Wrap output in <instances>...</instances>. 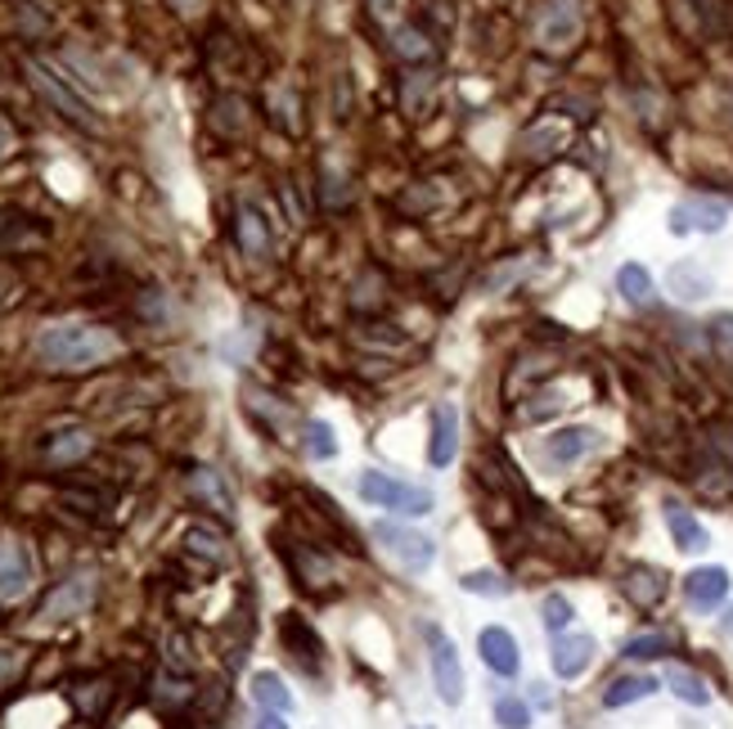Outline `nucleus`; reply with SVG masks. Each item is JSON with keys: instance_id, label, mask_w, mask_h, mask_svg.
<instances>
[{"instance_id": "obj_29", "label": "nucleus", "mask_w": 733, "mask_h": 729, "mask_svg": "<svg viewBox=\"0 0 733 729\" xmlns=\"http://www.w3.org/2000/svg\"><path fill=\"white\" fill-rule=\"evenodd\" d=\"M392 50H396L400 59H428V55H432V41H428V32H419V27H396Z\"/></svg>"}, {"instance_id": "obj_1", "label": "nucleus", "mask_w": 733, "mask_h": 729, "mask_svg": "<svg viewBox=\"0 0 733 729\" xmlns=\"http://www.w3.org/2000/svg\"><path fill=\"white\" fill-rule=\"evenodd\" d=\"M122 351V343L86 320H63V324H46L41 338H36V356H41L46 370L55 374H86L95 364L113 360Z\"/></svg>"}, {"instance_id": "obj_35", "label": "nucleus", "mask_w": 733, "mask_h": 729, "mask_svg": "<svg viewBox=\"0 0 733 729\" xmlns=\"http://www.w3.org/2000/svg\"><path fill=\"white\" fill-rule=\"evenodd\" d=\"M563 406H567L563 392H540V396H536V406L522 410V419H544V415H554V410H563Z\"/></svg>"}, {"instance_id": "obj_6", "label": "nucleus", "mask_w": 733, "mask_h": 729, "mask_svg": "<svg viewBox=\"0 0 733 729\" xmlns=\"http://www.w3.org/2000/svg\"><path fill=\"white\" fill-rule=\"evenodd\" d=\"M428 648H432V680H436V694H442L446 707L464 703V667H459V648L442 635V631H428Z\"/></svg>"}, {"instance_id": "obj_8", "label": "nucleus", "mask_w": 733, "mask_h": 729, "mask_svg": "<svg viewBox=\"0 0 733 729\" xmlns=\"http://www.w3.org/2000/svg\"><path fill=\"white\" fill-rule=\"evenodd\" d=\"M32 590V559L19 540H0V603H19Z\"/></svg>"}, {"instance_id": "obj_34", "label": "nucleus", "mask_w": 733, "mask_h": 729, "mask_svg": "<svg viewBox=\"0 0 733 729\" xmlns=\"http://www.w3.org/2000/svg\"><path fill=\"white\" fill-rule=\"evenodd\" d=\"M540 617H544V626H549V631L563 635V631L572 626V603H567L563 595H549L544 608H540Z\"/></svg>"}, {"instance_id": "obj_2", "label": "nucleus", "mask_w": 733, "mask_h": 729, "mask_svg": "<svg viewBox=\"0 0 733 729\" xmlns=\"http://www.w3.org/2000/svg\"><path fill=\"white\" fill-rule=\"evenodd\" d=\"M360 495L378 504V509H392V514H406V518H423L432 514V491L423 487H410L400 478H387V473H360Z\"/></svg>"}, {"instance_id": "obj_12", "label": "nucleus", "mask_w": 733, "mask_h": 729, "mask_svg": "<svg viewBox=\"0 0 733 729\" xmlns=\"http://www.w3.org/2000/svg\"><path fill=\"white\" fill-rule=\"evenodd\" d=\"M284 559L292 563V572H298V586H307V590H328V586H334V567L315 554V545L288 540L284 545Z\"/></svg>"}, {"instance_id": "obj_10", "label": "nucleus", "mask_w": 733, "mask_h": 729, "mask_svg": "<svg viewBox=\"0 0 733 729\" xmlns=\"http://www.w3.org/2000/svg\"><path fill=\"white\" fill-rule=\"evenodd\" d=\"M455 451H459V410L450 406V401H442V406L432 410V442H428L432 468L455 464Z\"/></svg>"}, {"instance_id": "obj_19", "label": "nucleus", "mask_w": 733, "mask_h": 729, "mask_svg": "<svg viewBox=\"0 0 733 729\" xmlns=\"http://www.w3.org/2000/svg\"><path fill=\"white\" fill-rule=\"evenodd\" d=\"M621 590H626L630 595V603L635 608H657V603H662V595H666V576L662 572H657V567H630L626 572V581H621Z\"/></svg>"}, {"instance_id": "obj_3", "label": "nucleus", "mask_w": 733, "mask_h": 729, "mask_svg": "<svg viewBox=\"0 0 733 729\" xmlns=\"http://www.w3.org/2000/svg\"><path fill=\"white\" fill-rule=\"evenodd\" d=\"M585 32V14H580V0H549L536 19V46L549 55H567Z\"/></svg>"}, {"instance_id": "obj_17", "label": "nucleus", "mask_w": 733, "mask_h": 729, "mask_svg": "<svg viewBox=\"0 0 733 729\" xmlns=\"http://www.w3.org/2000/svg\"><path fill=\"white\" fill-rule=\"evenodd\" d=\"M235 235H239L243 258L266 262V252H271V230H266V216H262V212H256V207H239V216H235Z\"/></svg>"}, {"instance_id": "obj_38", "label": "nucleus", "mask_w": 733, "mask_h": 729, "mask_svg": "<svg viewBox=\"0 0 733 729\" xmlns=\"http://www.w3.org/2000/svg\"><path fill=\"white\" fill-rule=\"evenodd\" d=\"M428 95H432V82H428V77H423V82H414V77H410V86H406V108H414V99L423 104Z\"/></svg>"}, {"instance_id": "obj_11", "label": "nucleus", "mask_w": 733, "mask_h": 729, "mask_svg": "<svg viewBox=\"0 0 733 729\" xmlns=\"http://www.w3.org/2000/svg\"><path fill=\"white\" fill-rule=\"evenodd\" d=\"M95 599V576H72V581H59V590L46 599L41 617L50 622H63V617H82Z\"/></svg>"}, {"instance_id": "obj_31", "label": "nucleus", "mask_w": 733, "mask_h": 729, "mask_svg": "<svg viewBox=\"0 0 733 729\" xmlns=\"http://www.w3.org/2000/svg\"><path fill=\"white\" fill-rule=\"evenodd\" d=\"M459 586H464L468 595H491V599H504V595H508V581H504L500 572H468Z\"/></svg>"}, {"instance_id": "obj_15", "label": "nucleus", "mask_w": 733, "mask_h": 729, "mask_svg": "<svg viewBox=\"0 0 733 729\" xmlns=\"http://www.w3.org/2000/svg\"><path fill=\"white\" fill-rule=\"evenodd\" d=\"M729 595V572L724 567H698V572H688L684 576V599L693 603V608H716L720 599Z\"/></svg>"}, {"instance_id": "obj_37", "label": "nucleus", "mask_w": 733, "mask_h": 729, "mask_svg": "<svg viewBox=\"0 0 733 729\" xmlns=\"http://www.w3.org/2000/svg\"><path fill=\"white\" fill-rule=\"evenodd\" d=\"M370 14H374V19H383V23H396L400 0H370Z\"/></svg>"}, {"instance_id": "obj_30", "label": "nucleus", "mask_w": 733, "mask_h": 729, "mask_svg": "<svg viewBox=\"0 0 733 729\" xmlns=\"http://www.w3.org/2000/svg\"><path fill=\"white\" fill-rule=\"evenodd\" d=\"M185 545H190L194 554L212 559V563H226V540H221V531H212V527H190Z\"/></svg>"}, {"instance_id": "obj_9", "label": "nucleus", "mask_w": 733, "mask_h": 729, "mask_svg": "<svg viewBox=\"0 0 733 729\" xmlns=\"http://www.w3.org/2000/svg\"><path fill=\"white\" fill-rule=\"evenodd\" d=\"M599 446H603V437L594 428H558L554 437H544V459L554 464V468H567V464L585 459Z\"/></svg>"}, {"instance_id": "obj_18", "label": "nucleus", "mask_w": 733, "mask_h": 729, "mask_svg": "<svg viewBox=\"0 0 733 729\" xmlns=\"http://www.w3.org/2000/svg\"><path fill=\"white\" fill-rule=\"evenodd\" d=\"M666 527H671V536H675V545H680V550L684 554H702L707 550V545H711V536H707V527L698 523V518H693L688 514V509L684 504H666Z\"/></svg>"}, {"instance_id": "obj_23", "label": "nucleus", "mask_w": 733, "mask_h": 729, "mask_svg": "<svg viewBox=\"0 0 733 729\" xmlns=\"http://www.w3.org/2000/svg\"><path fill=\"white\" fill-rule=\"evenodd\" d=\"M616 294L626 298L630 307H648L652 302V275H648V266H639V262H626L616 271Z\"/></svg>"}, {"instance_id": "obj_39", "label": "nucleus", "mask_w": 733, "mask_h": 729, "mask_svg": "<svg viewBox=\"0 0 733 729\" xmlns=\"http://www.w3.org/2000/svg\"><path fill=\"white\" fill-rule=\"evenodd\" d=\"M256 729H288V720H284V712H262L256 716Z\"/></svg>"}, {"instance_id": "obj_20", "label": "nucleus", "mask_w": 733, "mask_h": 729, "mask_svg": "<svg viewBox=\"0 0 733 729\" xmlns=\"http://www.w3.org/2000/svg\"><path fill=\"white\" fill-rule=\"evenodd\" d=\"M284 644H288V653H292V658H298L307 671H315L320 667V640H315V631L307 626V622H298V617H284Z\"/></svg>"}, {"instance_id": "obj_5", "label": "nucleus", "mask_w": 733, "mask_h": 729, "mask_svg": "<svg viewBox=\"0 0 733 729\" xmlns=\"http://www.w3.org/2000/svg\"><path fill=\"white\" fill-rule=\"evenodd\" d=\"M724 222H729V203H720V199H698V194L680 199V203L671 207V216H666L671 235H720Z\"/></svg>"}, {"instance_id": "obj_13", "label": "nucleus", "mask_w": 733, "mask_h": 729, "mask_svg": "<svg viewBox=\"0 0 733 729\" xmlns=\"http://www.w3.org/2000/svg\"><path fill=\"white\" fill-rule=\"evenodd\" d=\"M549 662H554V676L576 680V676L590 671V662H594V640L590 635H558L554 653H549Z\"/></svg>"}, {"instance_id": "obj_27", "label": "nucleus", "mask_w": 733, "mask_h": 729, "mask_svg": "<svg viewBox=\"0 0 733 729\" xmlns=\"http://www.w3.org/2000/svg\"><path fill=\"white\" fill-rule=\"evenodd\" d=\"M86 451H91V432H82V428L50 437V446H46V455H50L55 464H72V459H82Z\"/></svg>"}, {"instance_id": "obj_22", "label": "nucleus", "mask_w": 733, "mask_h": 729, "mask_svg": "<svg viewBox=\"0 0 733 729\" xmlns=\"http://www.w3.org/2000/svg\"><path fill=\"white\" fill-rule=\"evenodd\" d=\"M648 694H657V680L652 676H621V680H612L603 689V707H630V703H639Z\"/></svg>"}, {"instance_id": "obj_26", "label": "nucleus", "mask_w": 733, "mask_h": 729, "mask_svg": "<svg viewBox=\"0 0 733 729\" xmlns=\"http://www.w3.org/2000/svg\"><path fill=\"white\" fill-rule=\"evenodd\" d=\"M666 684H671V694L684 698L688 707H707V703H711L707 680H702V676H693V671H684V667H671V671H666Z\"/></svg>"}, {"instance_id": "obj_21", "label": "nucleus", "mask_w": 733, "mask_h": 729, "mask_svg": "<svg viewBox=\"0 0 733 729\" xmlns=\"http://www.w3.org/2000/svg\"><path fill=\"white\" fill-rule=\"evenodd\" d=\"M190 491H194V500L216 509L221 518L230 514V491H226V482H221V473H216V468H194L190 473Z\"/></svg>"}, {"instance_id": "obj_28", "label": "nucleus", "mask_w": 733, "mask_h": 729, "mask_svg": "<svg viewBox=\"0 0 733 729\" xmlns=\"http://www.w3.org/2000/svg\"><path fill=\"white\" fill-rule=\"evenodd\" d=\"M302 446H307V455H311V459H334V455H338L334 428H328L324 419H311V423L302 428Z\"/></svg>"}, {"instance_id": "obj_4", "label": "nucleus", "mask_w": 733, "mask_h": 729, "mask_svg": "<svg viewBox=\"0 0 733 729\" xmlns=\"http://www.w3.org/2000/svg\"><path fill=\"white\" fill-rule=\"evenodd\" d=\"M27 77H32V86L41 91V95L59 108V113H63L68 122H77V127H86V131H95V127H99V122H95V113H91V104H86L77 91H72V86L59 77V72H55L50 63L27 59Z\"/></svg>"}, {"instance_id": "obj_33", "label": "nucleus", "mask_w": 733, "mask_h": 729, "mask_svg": "<svg viewBox=\"0 0 733 729\" xmlns=\"http://www.w3.org/2000/svg\"><path fill=\"white\" fill-rule=\"evenodd\" d=\"M671 653V635H635L630 644H626V658H639V662H648V658H666Z\"/></svg>"}, {"instance_id": "obj_24", "label": "nucleus", "mask_w": 733, "mask_h": 729, "mask_svg": "<svg viewBox=\"0 0 733 729\" xmlns=\"http://www.w3.org/2000/svg\"><path fill=\"white\" fill-rule=\"evenodd\" d=\"M567 144V127L563 122H540L522 135V154L527 158H549V154H558Z\"/></svg>"}, {"instance_id": "obj_16", "label": "nucleus", "mask_w": 733, "mask_h": 729, "mask_svg": "<svg viewBox=\"0 0 733 729\" xmlns=\"http://www.w3.org/2000/svg\"><path fill=\"white\" fill-rule=\"evenodd\" d=\"M666 284H671V294L680 302H702L716 288V279H711V271L702 262H675L671 275H666Z\"/></svg>"}, {"instance_id": "obj_40", "label": "nucleus", "mask_w": 733, "mask_h": 729, "mask_svg": "<svg viewBox=\"0 0 733 729\" xmlns=\"http://www.w3.org/2000/svg\"><path fill=\"white\" fill-rule=\"evenodd\" d=\"M10 150H14V131L0 122V158H10Z\"/></svg>"}, {"instance_id": "obj_14", "label": "nucleus", "mask_w": 733, "mask_h": 729, "mask_svg": "<svg viewBox=\"0 0 733 729\" xmlns=\"http://www.w3.org/2000/svg\"><path fill=\"white\" fill-rule=\"evenodd\" d=\"M478 648H482V662L495 671V676H518L522 658H518V640H513L504 626H486L478 635Z\"/></svg>"}, {"instance_id": "obj_32", "label": "nucleus", "mask_w": 733, "mask_h": 729, "mask_svg": "<svg viewBox=\"0 0 733 729\" xmlns=\"http://www.w3.org/2000/svg\"><path fill=\"white\" fill-rule=\"evenodd\" d=\"M495 720H500L504 729H527V725H531V707H527L522 698L504 694V698H495Z\"/></svg>"}, {"instance_id": "obj_36", "label": "nucleus", "mask_w": 733, "mask_h": 729, "mask_svg": "<svg viewBox=\"0 0 733 729\" xmlns=\"http://www.w3.org/2000/svg\"><path fill=\"white\" fill-rule=\"evenodd\" d=\"M19 671H23V653L19 648H0V689L14 684Z\"/></svg>"}, {"instance_id": "obj_7", "label": "nucleus", "mask_w": 733, "mask_h": 729, "mask_svg": "<svg viewBox=\"0 0 733 729\" xmlns=\"http://www.w3.org/2000/svg\"><path fill=\"white\" fill-rule=\"evenodd\" d=\"M378 540H383V550H387L400 567H406V572H423V567H432V559H436L432 536L406 531V527H396V523H378Z\"/></svg>"}, {"instance_id": "obj_25", "label": "nucleus", "mask_w": 733, "mask_h": 729, "mask_svg": "<svg viewBox=\"0 0 733 729\" xmlns=\"http://www.w3.org/2000/svg\"><path fill=\"white\" fill-rule=\"evenodd\" d=\"M252 698H256L262 712H288L292 707V694L284 689V680L275 671H256L252 676Z\"/></svg>"}]
</instances>
